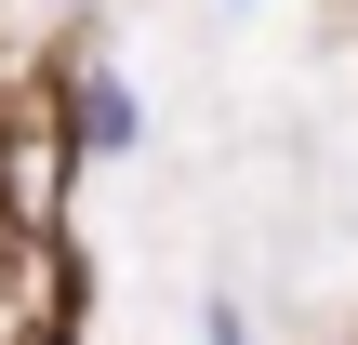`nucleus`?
I'll list each match as a JSON object with an SVG mask.
<instances>
[{"label": "nucleus", "instance_id": "obj_1", "mask_svg": "<svg viewBox=\"0 0 358 345\" xmlns=\"http://www.w3.org/2000/svg\"><path fill=\"white\" fill-rule=\"evenodd\" d=\"M66 120H80V146H93V160H133V146H146V106H133V80H120V66H80Z\"/></svg>", "mask_w": 358, "mask_h": 345}, {"label": "nucleus", "instance_id": "obj_2", "mask_svg": "<svg viewBox=\"0 0 358 345\" xmlns=\"http://www.w3.org/2000/svg\"><path fill=\"white\" fill-rule=\"evenodd\" d=\"M199 345H252V319H239V293H199Z\"/></svg>", "mask_w": 358, "mask_h": 345}, {"label": "nucleus", "instance_id": "obj_3", "mask_svg": "<svg viewBox=\"0 0 358 345\" xmlns=\"http://www.w3.org/2000/svg\"><path fill=\"white\" fill-rule=\"evenodd\" d=\"M213 13H266V0H213Z\"/></svg>", "mask_w": 358, "mask_h": 345}]
</instances>
